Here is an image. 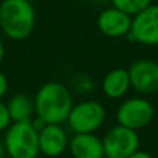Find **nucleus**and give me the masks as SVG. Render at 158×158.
<instances>
[{"mask_svg": "<svg viewBox=\"0 0 158 158\" xmlns=\"http://www.w3.org/2000/svg\"><path fill=\"white\" fill-rule=\"evenodd\" d=\"M35 114L46 123L61 125L67 122L72 108V96L60 82H47L35 96Z\"/></svg>", "mask_w": 158, "mask_h": 158, "instance_id": "nucleus-1", "label": "nucleus"}, {"mask_svg": "<svg viewBox=\"0 0 158 158\" xmlns=\"http://www.w3.org/2000/svg\"><path fill=\"white\" fill-rule=\"evenodd\" d=\"M36 14L33 4L27 0H2L0 28L7 38L24 40L35 29Z\"/></svg>", "mask_w": 158, "mask_h": 158, "instance_id": "nucleus-2", "label": "nucleus"}, {"mask_svg": "<svg viewBox=\"0 0 158 158\" xmlns=\"http://www.w3.org/2000/svg\"><path fill=\"white\" fill-rule=\"evenodd\" d=\"M6 153L11 158H36L39 156V132L31 121L13 122L6 129Z\"/></svg>", "mask_w": 158, "mask_h": 158, "instance_id": "nucleus-3", "label": "nucleus"}, {"mask_svg": "<svg viewBox=\"0 0 158 158\" xmlns=\"http://www.w3.org/2000/svg\"><path fill=\"white\" fill-rule=\"evenodd\" d=\"M104 121L106 108L103 104L87 100L72 106L67 122L75 133H94L101 128Z\"/></svg>", "mask_w": 158, "mask_h": 158, "instance_id": "nucleus-4", "label": "nucleus"}, {"mask_svg": "<svg viewBox=\"0 0 158 158\" xmlns=\"http://www.w3.org/2000/svg\"><path fill=\"white\" fill-rule=\"evenodd\" d=\"M154 107L147 98L132 97L125 100L117 110L118 125L139 131L153 121Z\"/></svg>", "mask_w": 158, "mask_h": 158, "instance_id": "nucleus-5", "label": "nucleus"}, {"mask_svg": "<svg viewBox=\"0 0 158 158\" xmlns=\"http://www.w3.org/2000/svg\"><path fill=\"white\" fill-rule=\"evenodd\" d=\"M101 140L104 154L111 158H128L131 154L139 150L140 146L137 131L121 125L111 128Z\"/></svg>", "mask_w": 158, "mask_h": 158, "instance_id": "nucleus-6", "label": "nucleus"}, {"mask_svg": "<svg viewBox=\"0 0 158 158\" xmlns=\"http://www.w3.org/2000/svg\"><path fill=\"white\" fill-rule=\"evenodd\" d=\"M128 36L144 46H158V4H150L132 18Z\"/></svg>", "mask_w": 158, "mask_h": 158, "instance_id": "nucleus-7", "label": "nucleus"}, {"mask_svg": "<svg viewBox=\"0 0 158 158\" xmlns=\"http://www.w3.org/2000/svg\"><path fill=\"white\" fill-rule=\"evenodd\" d=\"M131 87L137 93L151 94L158 90V63L154 60H137L128 69Z\"/></svg>", "mask_w": 158, "mask_h": 158, "instance_id": "nucleus-8", "label": "nucleus"}, {"mask_svg": "<svg viewBox=\"0 0 158 158\" xmlns=\"http://www.w3.org/2000/svg\"><path fill=\"white\" fill-rule=\"evenodd\" d=\"M132 18L118 8H107L101 11L97 18V27L103 35L108 38H122L131 31Z\"/></svg>", "mask_w": 158, "mask_h": 158, "instance_id": "nucleus-9", "label": "nucleus"}, {"mask_svg": "<svg viewBox=\"0 0 158 158\" xmlns=\"http://www.w3.org/2000/svg\"><path fill=\"white\" fill-rule=\"evenodd\" d=\"M68 147V137L60 125L47 123L39 132V151L49 158H57Z\"/></svg>", "mask_w": 158, "mask_h": 158, "instance_id": "nucleus-10", "label": "nucleus"}, {"mask_svg": "<svg viewBox=\"0 0 158 158\" xmlns=\"http://www.w3.org/2000/svg\"><path fill=\"white\" fill-rule=\"evenodd\" d=\"M72 158H101L104 156L103 140L94 133H75L68 142Z\"/></svg>", "mask_w": 158, "mask_h": 158, "instance_id": "nucleus-11", "label": "nucleus"}, {"mask_svg": "<svg viewBox=\"0 0 158 158\" xmlns=\"http://www.w3.org/2000/svg\"><path fill=\"white\" fill-rule=\"evenodd\" d=\"M129 87H131V79H129L128 69L125 68L111 69L101 82L103 93L108 98H114V100L123 97L128 93Z\"/></svg>", "mask_w": 158, "mask_h": 158, "instance_id": "nucleus-12", "label": "nucleus"}, {"mask_svg": "<svg viewBox=\"0 0 158 158\" xmlns=\"http://www.w3.org/2000/svg\"><path fill=\"white\" fill-rule=\"evenodd\" d=\"M7 110L11 122H24L32 119V115L35 112V104L31 97L19 93L10 98V101L7 103Z\"/></svg>", "mask_w": 158, "mask_h": 158, "instance_id": "nucleus-13", "label": "nucleus"}, {"mask_svg": "<svg viewBox=\"0 0 158 158\" xmlns=\"http://www.w3.org/2000/svg\"><path fill=\"white\" fill-rule=\"evenodd\" d=\"M115 8L126 13L128 15H136L151 4V0H111Z\"/></svg>", "mask_w": 158, "mask_h": 158, "instance_id": "nucleus-14", "label": "nucleus"}, {"mask_svg": "<svg viewBox=\"0 0 158 158\" xmlns=\"http://www.w3.org/2000/svg\"><path fill=\"white\" fill-rule=\"evenodd\" d=\"M10 122H11V118H10V114H8L7 104L0 101V132L6 131L10 126Z\"/></svg>", "mask_w": 158, "mask_h": 158, "instance_id": "nucleus-15", "label": "nucleus"}, {"mask_svg": "<svg viewBox=\"0 0 158 158\" xmlns=\"http://www.w3.org/2000/svg\"><path fill=\"white\" fill-rule=\"evenodd\" d=\"M7 89H8V81L6 78V75L0 71V98L7 93Z\"/></svg>", "mask_w": 158, "mask_h": 158, "instance_id": "nucleus-16", "label": "nucleus"}, {"mask_svg": "<svg viewBox=\"0 0 158 158\" xmlns=\"http://www.w3.org/2000/svg\"><path fill=\"white\" fill-rule=\"evenodd\" d=\"M128 158H153V156H151V154H148L147 151L137 150V151H135L133 154H131Z\"/></svg>", "mask_w": 158, "mask_h": 158, "instance_id": "nucleus-17", "label": "nucleus"}, {"mask_svg": "<svg viewBox=\"0 0 158 158\" xmlns=\"http://www.w3.org/2000/svg\"><path fill=\"white\" fill-rule=\"evenodd\" d=\"M3 58H4V44H3L2 39H0V63L3 61Z\"/></svg>", "mask_w": 158, "mask_h": 158, "instance_id": "nucleus-18", "label": "nucleus"}, {"mask_svg": "<svg viewBox=\"0 0 158 158\" xmlns=\"http://www.w3.org/2000/svg\"><path fill=\"white\" fill-rule=\"evenodd\" d=\"M4 153H6V148H4V143H2V142H0V158H2L3 156H4Z\"/></svg>", "mask_w": 158, "mask_h": 158, "instance_id": "nucleus-19", "label": "nucleus"}, {"mask_svg": "<svg viewBox=\"0 0 158 158\" xmlns=\"http://www.w3.org/2000/svg\"><path fill=\"white\" fill-rule=\"evenodd\" d=\"M27 2H29V3H32V4H33V3H36V2H40V0H27Z\"/></svg>", "mask_w": 158, "mask_h": 158, "instance_id": "nucleus-20", "label": "nucleus"}, {"mask_svg": "<svg viewBox=\"0 0 158 158\" xmlns=\"http://www.w3.org/2000/svg\"><path fill=\"white\" fill-rule=\"evenodd\" d=\"M101 158H111V157H108V156H106V154H104V156L101 157Z\"/></svg>", "mask_w": 158, "mask_h": 158, "instance_id": "nucleus-21", "label": "nucleus"}]
</instances>
